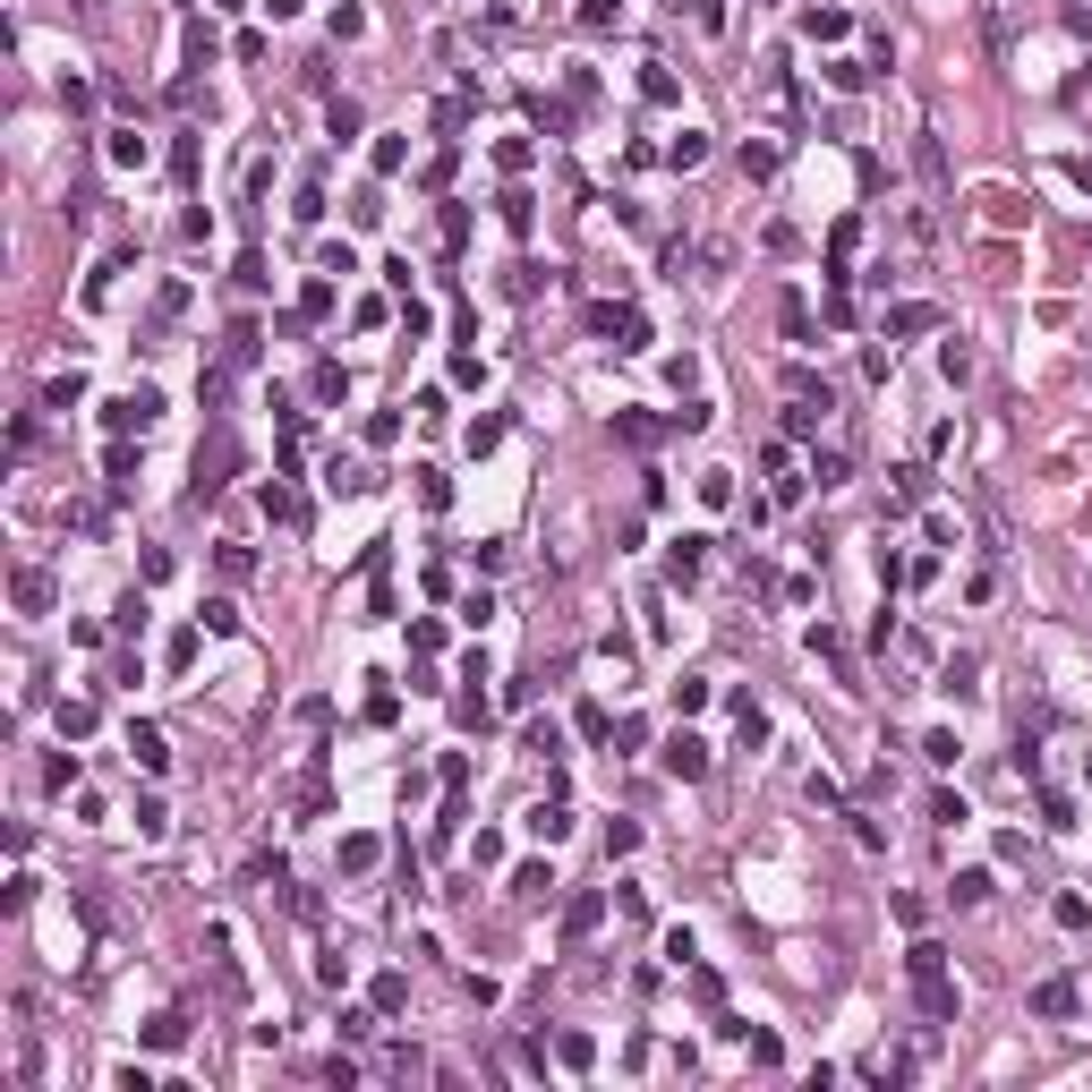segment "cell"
<instances>
[{"label": "cell", "instance_id": "cell-1", "mask_svg": "<svg viewBox=\"0 0 1092 1092\" xmlns=\"http://www.w3.org/2000/svg\"><path fill=\"white\" fill-rule=\"evenodd\" d=\"M590 334H607L614 351H649V316H640V308H614V299L590 308Z\"/></svg>", "mask_w": 1092, "mask_h": 1092}, {"label": "cell", "instance_id": "cell-7", "mask_svg": "<svg viewBox=\"0 0 1092 1092\" xmlns=\"http://www.w3.org/2000/svg\"><path fill=\"white\" fill-rule=\"evenodd\" d=\"M240 453H231V436H214V453H197V504L205 495H223V470H231Z\"/></svg>", "mask_w": 1092, "mask_h": 1092}, {"label": "cell", "instance_id": "cell-30", "mask_svg": "<svg viewBox=\"0 0 1092 1092\" xmlns=\"http://www.w3.org/2000/svg\"><path fill=\"white\" fill-rule=\"evenodd\" d=\"M742 171H751V180H768V171H777V145H768V137H751V145H742Z\"/></svg>", "mask_w": 1092, "mask_h": 1092}, {"label": "cell", "instance_id": "cell-47", "mask_svg": "<svg viewBox=\"0 0 1092 1092\" xmlns=\"http://www.w3.org/2000/svg\"><path fill=\"white\" fill-rule=\"evenodd\" d=\"M384 1076H401V1084H410V1076H427V1059H419V1050H384Z\"/></svg>", "mask_w": 1092, "mask_h": 1092}, {"label": "cell", "instance_id": "cell-9", "mask_svg": "<svg viewBox=\"0 0 1092 1092\" xmlns=\"http://www.w3.org/2000/svg\"><path fill=\"white\" fill-rule=\"evenodd\" d=\"M9 598H17V614H52V572H17Z\"/></svg>", "mask_w": 1092, "mask_h": 1092}, {"label": "cell", "instance_id": "cell-44", "mask_svg": "<svg viewBox=\"0 0 1092 1092\" xmlns=\"http://www.w3.org/2000/svg\"><path fill=\"white\" fill-rule=\"evenodd\" d=\"M205 632H223V640H231V632H240V607H231V598H205Z\"/></svg>", "mask_w": 1092, "mask_h": 1092}, {"label": "cell", "instance_id": "cell-23", "mask_svg": "<svg viewBox=\"0 0 1092 1092\" xmlns=\"http://www.w3.org/2000/svg\"><path fill=\"white\" fill-rule=\"evenodd\" d=\"M913 162H922V180H931V188L948 180V154H939V137H931V128H922V145H913Z\"/></svg>", "mask_w": 1092, "mask_h": 1092}, {"label": "cell", "instance_id": "cell-4", "mask_svg": "<svg viewBox=\"0 0 1092 1092\" xmlns=\"http://www.w3.org/2000/svg\"><path fill=\"white\" fill-rule=\"evenodd\" d=\"M666 777L700 785V777H709V742H700V734H666Z\"/></svg>", "mask_w": 1092, "mask_h": 1092}, {"label": "cell", "instance_id": "cell-31", "mask_svg": "<svg viewBox=\"0 0 1092 1092\" xmlns=\"http://www.w3.org/2000/svg\"><path fill=\"white\" fill-rule=\"evenodd\" d=\"M777 325H785V342H811V308H803V299H785V308H777Z\"/></svg>", "mask_w": 1092, "mask_h": 1092}, {"label": "cell", "instance_id": "cell-25", "mask_svg": "<svg viewBox=\"0 0 1092 1092\" xmlns=\"http://www.w3.org/2000/svg\"><path fill=\"white\" fill-rule=\"evenodd\" d=\"M410 479H419V504H427V512H444V504H453V486H444V470H410Z\"/></svg>", "mask_w": 1092, "mask_h": 1092}, {"label": "cell", "instance_id": "cell-8", "mask_svg": "<svg viewBox=\"0 0 1092 1092\" xmlns=\"http://www.w3.org/2000/svg\"><path fill=\"white\" fill-rule=\"evenodd\" d=\"M700 564H709V538H675L666 547V581H700Z\"/></svg>", "mask_w": 1092, "mask_h": 1092}, {"label": "cell", "instance_id": "cell-5", "mask_svg": "<svg viewBox=\"0 0 1092 1092\" xmlns=\"http://www.w3.org/2000/svg\"><path fill=\"white\" fill-rule=\"evenodd\" d=\"M598 922H607V896H598V888H581V896H572V905H564V939H572V948H581V939H590V931H598Z\"/></svg>", "mask_w": 1092, "mask_h": 1092}, {"label": "cell", "instance_id": "cell-40", "mask_svg": "<svg viewBox=\"0 0 1092 1092\" xmlns=\"http://www.w3.org/2000/svg\"><path fill=\"white\" fill-rule=\"evenodd\" d=\"M325 128H334V137H359V103H342V95H334V103H325Z\"/></svg>", "mask_w": 1092, "mask_h": 1092}, {"label": "cell", "instance_id": "cell-26", "mask_svg": "<svg viewBox=\"0 0 1092 1092\" xmlns=\"http://www.w3.org/2000/svg\"><path fill=\"white\" fill-rule=\"evenodd\" d=\"M828 86H837V95H862V86H870V69H862V60H828Z\"/></svg>", "mask_w": 1092, "mask_h": 1092}, {"label": "cell", "instance_id": "cell-46", "mask_svg": "<svg viewBox=\"0 0 1092 1092\" xmlns=\"http://www.w3.org/2000/svg\"><path fill=\"white\" fill-rule=\"evenodd\" d=\"M299 316H334V282H308L299 290Z\"/></svg>", "mask_w": 1092, "mask_h": 1092}, {"label": "cell", "instance_id": "cell-36", "mask_svg": "<svg viewBox=\"0 0 1092 1092\" xmlns=\"http://www.w3.org/2000/svg\"><path fill=\"white\" fill-rule=\"evenodd\" d=\"M803 26H811V34H820V43H837V34H846L853 17H846V9H811V17H803Z\"/></svg>", "mask_w": 1092, "mask_h": 1092}, {"label": "cell", "instance_id": "cell-45", "mask_svg": "<svg viewBox=\"0 0 1092 1092\" xmlns=\"http://www.w3.org/2000/svg\"><path fill=\"white\" fill-rule=\"evenodd\" d=\"M700 504H709V512H726V504H734V479H726V470H709V479H700Z\"/></svg>", "mask_w": 1092, "mask_h": 1092}, {"label": "cell", "instance_id": "cell-19", "mask_svg": "<svg viewBox=\"0 0 1092 1092\" xmlns=\"http://www.w3.org/2000/svg\"><path fill=\"white\" fill-rule=\"evenodd\" d=\"M614 436H623V444H640V453H649V444H657V436H666V427H657V419H640V410H623V419H614Z\"/></svg>", "mask_w": 1092, "mask_h": 1092}, {"label": "cell", "instance_id": "cell-34", "mask_svg": "<svg viewBox=\"0 0 1092 1092\" xmlns=\"http://www.w3.org/2000/svg\"><path fill=\"white\" fill-rule=\"evenodd\" d=\"M555 1059H564V1067H590V1059H598V1041H590V1033H564V1041H555Z\"/></svg>", "mask_w": 1092, "mask_h": 1092}, {"label": "cell", "instance_id": "cell-17", "mask_svg": "<svg viewBox=\"0 0 1092 1092\" xmlns=\"http://www.w3.org/2000/svg\"><path fill=\"white\" fill-rule=\"evenodd\" d=\"M760 95H768V112H794V77H785V60L760 69Z\"/></svg>", "mask_w": 1092, "mask_h": 1092}, {"label": "cell", "instance_id": "cell-14", "mask_svg": "<svg viewBox=\"0 0 1092 1092\" xmlns=\"http://www.w3.org/2000/svg\"><path fill=\"white\" fill-rule=\"evenodd\" d=\"M547 888H555L547 862H521V870H512V896H521V905H547Z\"/></svg>", "mask_w": 1092, "mask_h": 1092}, {"label": "cell", "instance_id": "cell-15", "mask_svg": "<svg viewBox=\"0 0 1092 1092\" xmlns=\"http://www.w3.org/2000/svg\"><path fill=\"white\" fill-rule=\"evenodd\" d=\"M180 1041H188V1016H180V1007H162V1016L145 1024V1050H180Z\"/></svg>", "mask_w": 1092, "mask_h": 1092}, {"label": "cell", "instance_id": "cell-48", "mask_svg": "<svg viewBox=\"0 0 1092 1092\" xmlns=\"http://www.w3.org/2000/svg\"><path fill=\"white\" fill-rule=\"evenodd\" d=\"M342 393H351V375H342V367L325 359V367H316V401H342Z\"/></svg>", "mask_w": 1092, "mask_h": 1092}, {"label": "cell", "instance_id": "cell-29", "mask_svg": "<svg viewBox=\"0 0 1092 1092\" xmlns=\"http://www.w3.org/2000/svg\"><path fill=\"white\" fill-rule=\"evenodd\" d=\"M939 375H948V384H965V375H973V351H965V342H939Z\"/></svg>", "mask_w": 1092, "mask_h": 1092}, {"label": "cell", "instance_id": "cell-53", "mask_svg": "<svg viewBox=\"0 0 1092 1092\" xmlns=\"http://www.w3.org/2000/svg\"><path fill=\"white\" fill-rule=\"evenodd\" d=\"M1084 188H1092V162H1084Z\"/></svg>", "mask_w": 1092, "mask_h": 1092}, {"label": "cell", "instance_id": "cell-49", "mask_svg": "<svg viewBox=\"0 0 1092 1092\" xmlns=\"http://www.w3.org/2000/svg\"><path fill=\"white\" fill-rule=\"evenodd\" d=\"M367 34V9H334V43H359Z\"/></svg>", "mask_w": 1092, "mask_h": 1092}, {"label": "cell", "instance_id": "cell-27", "mask_svg": "<svg viewBox=\"0 0 1092 1092\" xmlns=\"http://www.w3.org/2000/svg\"><path fill=\"white\" fill-rule=\"evenodd\" d=\"M948 896H956V905H990V870H956Z\"/></svg>", "mask_w": 1092, "mask_h": 1092}, {"label": "cell", "instance_id": "cell-33", "mask_svg": "<svg viewBox=\"0 0 1092 1092\" xmlns=\"http://www.w3.org/2000/svg\"><path fill=\"white\" fill-rule=\"evenodd\" d=\"M675 709H683V718H700V709H709V683H700V675H683V683H675Z\"/></svg>", "mask_w": 1092, "mask_h": 1092}, {"label": "cell", "instance_id": "cell-39", "mask_svg": "<svg viewBox=\"0 0 1092 1092\" xmlns=\"http://www.w3.org/2000/svg\"><path fill=\"white\" fill-rule=\"evenodd\" d=\"M846 820H853V846H862V853H879V846H888V828H879L870 811H846Z\"/></svg>", "mask_w": 1092, "mask_h": 1092}, {"label": "cell", "instance_id": "cell-35", "mask_svg": "<svg viewBox=\"0 0 1092 1092\" xmlns=\"http://www.w3.org/2000/svg\"><path fill=\"white\" fill-rule=\"evenodd\" d=\"M375 853H384L375 837H342V870H375Z\"/></svg>", "mask_w": 1092, "mask_h": 1092}, {"label": "cell", "instance_id": "cell-16", "mask_svg": "<svg viewBox=\"0 0 1092 1092\" xmlns=\"http://www.w3.org/2000/svg\"><path fill=\"white\" fill-rule=\"evenodd\" d=\"M905 973H913V981H931V973H948V948H939V939H913V948H905Z\"/></svg>", "mask_w": 1092, "mask_h": 1092}, {"label": "cell", "instance_id": "cell-13", "mask_svg": "<svg viewBox=\"0 0 1092 1092\" xmlns=\"http://www.w3.org/2000/svg\"><path fill=\"white\" fill-rule=\"evenodd\" d=\"M128 760H137V768H162V760H171L162 726H128Z\"/></svg>", "mask_w": 1092, "mask_h": 1092}, {"label": "cell", "instance_id": "cell-41", "mask_svg": "<svg viewBox=\"0 0 1092 1092\" xmlns=\"http://www.w3.org/2000/svg\"><path fill=\"white\" fill-rule=\"evenodd\" d=\"M495 444H504V419H495V410H486V419H470V453H495Z\"/></svg>", "mask_w": 1092, "mask_h": 1092}, {"label": "cell", "instance_id": "cell-32", "mask_svg": "<svg viewBox=\"0 0 1092 1092\" xmlns=\"http://www.w3.org/2000/svg\"><path fill=\"white\" fill-rule=\"evenodd\" d=\"M77 393H86V375H52V384H43V410H69Z\"/></svg>", "mask_w": 1092, "mask_h": 1092}, {"label": "cell", "instance_id": "cell-38", "mask_svg": "<svg viewBox=\"0 0 1092 1092\" xmlns=\"http://www.w3.org/2000/svg\"><path fill=\"white\" fill-rule=\"evenodd\" d=\"M1050 922H1059V931H1084L1092 905H1084V896H1059V905H1050Z\"/></svg>", "mask_w": 1092, "mask_h": 1092}, {"label": "cell", "instance_id": "cell-21", "mask_svg": "<svg viewBox=\"0 0 1092 1092\" xmlns=\"http://www.w3.org/2000/svg\"><path fill=\"white\" fill-rule=\"evenodd\" d=\"M60 734L86 742V734H95V700H60Z\"/></svg>", "mask_w": 1092, "mask_h": 1092}, {"label": "cell", "instance_id": "cell-51", "mask_svg": "<svg viewBox=\"0 0 1092 1092\" xmlns=\"http://www.w3.org/2000/svg\"><path fill=\"white\" fill-rule=\"evenodd\" d=\"M614 9H623V0H581V17H590V26H607Z\"/></svg>", "mask_w": 1092, "mask_h": 1092}, {"label": "cell", "instance_id": "cell-28", "mask_svg": "<svg viewBox=\"0 0 1092 1092\" xmlns=\"http://www.w3.org/2000/svg\"><path fill=\"white\" fill-rule=\"evenodd\" d=\"M351 223H359V231L384 223V188H359V197H351Z\"/></svg>", "mask_w": 1092, "mask_h": 1092}, {"label": "cell", "instance_id": "cell-20", "mask_svg": "<svg viewBox=\"0 0 1092 1092\" xmlns=\"http://www.w3.org/2000/svg\"><path fill=\"white\" fill-rule=\"evenodd\" d=\"M69 785H77V751H52L43 760V794H69Z\"/></svg>", "mask_w": 1092, "mask_h": 1092}, {"label": "cell", "instance_id": "cell-6", "mask_svg": "<svg viewBox=\"0 0 1092 1092\" xmlns=\"http://www.w3.org/2000/svg\"><path fill=\"white\" fill-rule=\"evenodd\" d=\"M913 998H922V1016H931V1024H956V1007H965L948 973H931V981H913Z\"/></svg>", "mask_w": 1092, "mask_h": 1092}, {"label": "cell", "instance_id": "cell-52", "mask_svg": "<svg viewBox=\"0 0 1092 1092\" xmlns=\"http://www.w3.org/2000/svg\"><path fill=\"white\" fill-rule=\"evenodd\" d=\"M265 9H273V17H299V0H265Z\"/></svg>", "mask_w": 1092, "mask_h": 1092}, {"label": "cell", "instance_id": "cell-22", "mask_svg": "<svg viewBox=\"0 0 1092 1092\" xmlns=\"http://www.w3.org/2000/svg\"><path fill=\"white\" fill-rule=\"evenodd\" d=\"M640 95H649V103H675V69L649 60V69H640Z\"/></svg>", "mask_w": 1092, "mask_h": 1092}, {"label": "cell", "instance_id": "cell-24", "mask_svg": "<svg viewBox=\"0 0 1092 1092\" xmlns=\"http://www.w3.org/2000/svg\"><path fill=\"white\" fill-rule=\"evenodd\" d=\"M820 419H828V401H803V393H794V410H785V436H811Z\"/></svg>", "mask_w": 1092, "mask_h": 1092}, {"label": "cell", "instance_id": "cell-37", "mask_svg": "<svg viewBox=\"0 0 1092 1092\" xmlns=\"http://www.w3.org/2000/svg\"><path fill=\"white\" fill-rule=\"evenodd\" d=\"M956 751H965V742H956V734L939 726V734H922V760H939V768H956Z\"/></svg>", "mask_w": 1092, "mask_h": 1092}, {"label": "cell", "instance_id": "cell-10", "mask_svg": "<svg viewBox=\"0 0 1092 1092\" xmlns=\"http://www.w3.org/2000/svg\"><path fill=\"white\" fill-rule=\"evenodd\" d=\"M939 692H948V700H973V692H981V657H948V666H939Z\"/></svg>", "mask_w": 1092, "mask_h": 1092}, {"label": "cell", "instance_id": "cell-42", "mask_svg": "<svg viewBox=\"0 0 1092 1092\" xmlns=\"http://www.w3.org/2000/svg\"><path fill=\"white\" fill-rule=\"evenodd\" d=\"M846 470H853V462H846V453H837V444H828V453L811 462V479H820V486H846Z\"/></svg>", "mask_w": 1092, "mask_h": 1092}, {"label": "cell", "instance_id": "cell-2", "mask_svg": "<svg viewBox=\"0 0 1092 1092\" xmlns=\"http://www.w3.org/2000/svg\"><path fill=\"white\" fill-rule=\"evenodd\" d=\"M103 419H112V436H128V427H154V419H162V393H154V384H128Z\"/></svg>", "mask_w": 1092, "mask_h": 1092}, {"label": "cell", "instance_id": "cell-12", "mask_svg": "<svg viewBox=\"0 0 1092 1092\" xmlns=\"http://www.w3.org/2000/svg\"><path fill=\"white\" fill-rule=\"evenodd\" d=\"M529 837H538V846H564V837H572V811H564V803H538V811H529Z\"/></svg>", "mask_w": 1092, "mask_h": 1092}, {"label": "cell", "instance_id": "cell-50", "mask_svg": "<svg viewBox=\"0 0 1092 1092\" xmlns=\"http://www.w3.org/2000/svg\"><path fill=\"white\" fill-rule=\"evenodd\" d=\"M529 751H538V760H555V751H564V734H555V718H538V726H529Z\"/></svg>", "mask_w": 1092, "mask_h": 1092}, {"label": "cell", "instance_id": "cell-43", "mask_svg": "<svg viewBox=\"0 0 1092 1092\" xmlns=\"http://www.w3.org/2000/svg\"><path fill=\"white\" fill-rule=\"evenodd\" d=\"M922 495H931V470H922V462H913V470H896V504H922Z\"/></svg>", "mask_w": 1092, "mask_h": 1092}, {"label": "cell", "instance_id": "cell-11", "mask_svg": "<svg viewBox=\"0 0 1092 1092\" xmlns=\"http://www.w3.org/2000/svg\"><path fill=\"white\" fill-rule=\"evenodd\" d=\"M931 325H939V308H931V299H905V308H888V342H896V334H931Z\"/></svg>", "mask_w": 1092, "mask_h": 1092}, {"label": "cell", "instance_id": "cell-18", "mask_svg": "<svg viewBox=\"0 0 1092 1092\" xmlns=\"http://www.w3.org/2000/svg\"><path fill=\"white\" fill-rule=\"evenodd\" d=\"M666 162H675V171H700V162H709V137H700V128H683V137L666 145Z\"/></svg>", "mask_w": 1092, "mask_h": 1092}, {"label": "cell", "instance_id": "cell-3", "mask_svg": "<svg viewBox=\"0 0 1092 1092\" xmlns=\"http://www.w3.org/2000/svg\"><path fill=\"white\" fill-rule=\"evenodd\" d=\"M1076 1007H1084V990H1076L1067 973H1050V981H1033V1016H1041V1024H1067Z\"/></svg>", "mask_w": 1092, "mask_h": 1092}]
</instances>
